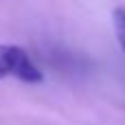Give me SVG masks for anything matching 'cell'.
<instances>
[{
    "mask_svg": "<svg viewBox=\"0 0 125 125\" xmlns=\"http://www.w3.org/2000/svg\"><path fill=\"white\" fill-rule=\"evenodd\" d=\"M7 77H15L24 83H40L44 79L42 70L22 46L0 44V79Z\"/></svg>",
    "mask_w": 125,
    "mask_h": 125,
    "instance_id": "1",
    "label": "cell"
},
{
    "mask_svg": "<svg viewBox=\"0 0 125 125\" xmlns=\"http://www.w3.org/2000/svg\"><path fill=\"white\" fill-rule=\"evenodd\" d=\"M112 22H114V31L119 37V44L125 53V7H116L112 13Z\"/></svg>",
    "mask_w": 125,
    "mask_h": 125,
    "instance_id": "2",
    "label": "cell"
}]
</instances>
